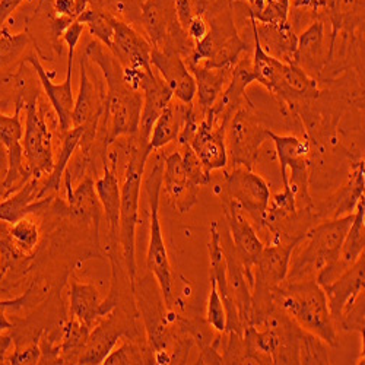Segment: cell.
Listing matches in <instances>:
<instances>
[{
  "mask_svg": "<svg viewBox=\"0 0 365 365\" xmlns=\"http://www.w3.org/2000/svg\"><path fill=\"white\" fill-rule=\"evenodd\" d=\"M14 345L12 334L6 331H0V364H6V356Z\"/></svg>",
  "mask_w": 365,
  "mask_h": 365,
  "instance_id": "45",
  "label": "cell"
},
{
  "mask_svg": "<svg viewBox=\"0 0 365 365\" xmlns=\"http://www.w3.org/2000/svg\"><path fill=\"white\" fill-rule=\"evenodd\" d=\"M365 287V257L364 255L341 277L333 282L323 285L327 298L329 312L334 327H339L344 317L355 306V302L364 295Z\"/></svg>",
  "mask_w": 365,
  "mask_h": 365,
  "instance_id": "15",
  "label": "cell"
},
{
  "mask_svg": "<svg viewBox=\"0 0 365 365\" xmlns=\"http://www.w3.org/2000/svg\"><path fill=\"white\" fill-rule=\"evenodd\" d=\"M96 178L85 175L78 187L66 195L71 214L76 222L91 227L96 246L100 249V221L103 215V205L96 190Z\"/></svg>",
  "mask_w": 365,
  "mask_h": 365,
  "instance_id": "23",
  "label": "cell"
},
{
  "mask_svg": "<svg viewBox=\"0 0 365 365\" xmlns=\"http://www.w3.org/2000/svg\"><path fill=\"white\" fill-rule=\"evenodd\" d=\"M140 93L143 96V106L140 113L138 139L148 145L152 128H154L161 113L173 101L174 94L165 81L152 69L146 71L142 76Z\"/></svg>",
  "mask_w": 365,
  "mask_h": 365,
  "instance_id": "22",
  "label": "cell"
},
{
  "mask_svg": "<svg viewBox=\"0 0 365 365\" xmlns=\"http://www.w3.org/2000/svg\"><path fill=\"white\" fill-rule=\"evenodd\" d=\"M207 22L205 21V18L202 16H193L190 19V22L186 25L185 31L189 34V37L193 40V43H199L200 40L205 38V36L207 34Z\"/></svg>",
  "mask_w": 365,
  "mask_h": 365,
  "instance_id": "43",
  "label": "cell"
},
{
  "mask_svg": "<svg viewBox=\"0 0 365 365\" xmlns=\"http://www.w3.org/2000/svg\"><path fill=\"white\" fill-rule=\"evenodd\" d=\"M33 37L26 31L12 34L8 26L0 29V69H11L24 60Z\"/></svg>",
  "mask_w": 365,
  "mask_h": 365,
  "instance_id": "34",
  "label": "cell"
},
{
  "mask_svg": "<svg viewBox=\"0 0 365 365\" xmlns=\"http://www.w3.org/2000/svg\"><path fill=\"white\" fill-rule=\"evenodd\" d=\"M25 2V0H0V29L5 26L8 18Z\"/></svg>",
  "mask_w": 365,
  "mask_h": 365,
  "instance_id": "44",
  "label": "cell"
},
{
  "mask_svg": "<svg viewBox=\"0 0 365 365\" xmlns=\"http://www.w3.org/2000/svg\"><path fill=\"white\" fill-rule=\"evenodd\" d=\"M91 329L75 317L66 319L60 338V359L62 364H78L85 351Z\"/></svg>",
  "mask_w": 365,
  "mask_h": 365,
  "instance_id": "33",
  "label": "cell"
},
{
  "mask_svg": "<svg viewBox=\"0 0 365 365\" xmlns=\"http://www.w3.org/2000/svg\"><path fill=\"white\" fill-rule=\"evenodd\" d=\"M146 2V0H139V4H140V8H142V5Z\"/></svg>",
  "mask_w": 365,
  "mask_h": 365,
  "instance_id": "48",
  "label": "cell"
},
{
  "mask_svg": "<svg viewBox=\"0 0 365 365\" xmlns=\"http://www.w3.org/2000/svg\"><path fill=\"white\" fill-rule=\"evenodd\" d=\"M48 108L40 98L25 104L24 157L31 178L43 180L54 168L53 128L48 125Z\"/></svg>",
  "mask_w": 365,
  "mask_h": 365,
  "instance_id": "8",
  "label": "cell"
},
{
  "mask_svg": "<svg viewBox=\"0 0 365 365\" xmlns=\"http://www.w3.org/2000/svg\"><path fill=\"white\" fill-rule=\"evenodd\" d=\"M220 200L224 212V221L232 238L234 249L242 264H245L253 284L252 267L262 250L264 249L263 241L257 235V231L253 227L252 221L242 214V210L234 202L225 197H221Z\"/></svg>",
  "mask_w": 365,
  "mask_h": 365,
  "instance_id": "16",
  "label": "cell"
},
{
  "mask_svg": "<svg viewBox=\"0 0 365 365\" xmlns=\"http://www.w3.org/2000/svg\"><path fill=\"white\" fill-rule=\"evenodd\" d=\"M12 354L6 356V362L12 365H33L40 362L41 351L38 342H31V344H19L14 345Z\"/></svg>",
  "mask_w": 365,
  "mask_h": 365,
  "instance_id": "42",
  "label": "cell"
},
{
  "mask_svg": "<svg viewBox=\"0 0 365 365\" xmlns=\"http://www.w3.org/2000/svg\"><path fill=\"white\" fill-rule=\"evenodd\" d=\"M40 189L41 180L29 178L21 189L0 200V221L14 224L28 214H34V212L44 209L54 196L40 199Z\"/></svg>",
  "mask_w": 365,
  "mask_h": 365,
  "instance_id": "27",
  "label": "cell"
},
{
  "mask_svg": "<svg viewBox=\"0 0 365 365\" xmlns=\"http://www.w3.org/2000/svg\"><path fill=\"white\" fill-rule=\"evenodd\" d=\"M252 33L257 38L262 48L269 56L275 57L277 60H279V62L295 65L298 34L295 33V29L289 22L259 24L252 16Z\"/></svg>",
  "mask_w": 365,
  "mask_h": 365,
  "instance_id": "25",
  "label": "cell"
},
{
  "mask_svg": "<svg viewBox=\"0 0 365 365\" xmlns=\"http://www.w3.org/2000/svg\"><path fill=\"white\" fill-rule=\"evenodd\" d=\"M114 37L110 51L128 69H150L152 46L136 28L114 18Z\"/></svg>",
  "mask_w": 365,
  "mask_h": 365,
  "instance_id": "21",
  "label": "cell"
},
{
  "mask_svg": "<svg viewBox=\"0 0 365 365\" xmlns=\"http://www.w3.org/2000/svg\"><path fill=\"white\" fill-rule=\"evenodd\" d=\"M91 6L106 11L115 19L136 28L140 33L142 8L139 0H91Z\"/></svg>",
  "mask_w": 365,
  "mask_h": 365,
  "instance_id": "37",
  "label": "cell"
},
{
  "mask_svg": "<svg viewBox=\"0 0 365 365\" xmlns=\"http://www.w3.org/2000/svg\"><path fill=\"white\" fill-rule=\"evenodd\" d=\"M364 167V158L354 161L351 164L346 181L336 192L320 200L313 199L307 207L310 209L316 222L352 214V210L356 207V203L364 196L365 190Z\"/></svg>",
  "mask_w": 365,
  "mask_h": 365,
  "instance_id": "14",
  "label": "cell"
},
{
  "mask_svg": "<svg viewBox=\"0 0 365 365\" xmlns=\"http://www.w3.org/2000/svg\"><path fill=\"white\" fill-rule=\"evenodd\" d=\"M69 316L85 323L93 329L103 317L113 313L120 302V277L118 270H111L110 294L104 301L100 299V292L96 285L78 281L69 282Z\"/></svg>",
  "mask_w": 365,
  "mask_h": 365,
  "instance_id": "11",
  "label": "cell"
},
{
  "mask_svg": "<svg viewBox=\"0 0 365 365\" xmlns=\"http://www.w3.org/2000/svg\"><path fill=\"white\" fill-rule=\"evenodd\" d=\"M25 62L31 65L34 71L37 72L40 85L44 91L46 97L50 101L51 108L54 110L57 120H58V132H66L72 129V111L75 106L73 100V91H72V71H73V58H68V72L66 78L62 83H53L51 78L56 75H50L40 60V56L37 53H29L25 56Z\"/></svg>",
  "mask_w": 365,
  "mask_h": 365,
  "instance_id": "17",
  "label": "cell"
},
{
  "mask_svg": "<svg viewBox=\"0 0 365 365\" xmlns=\"http://www.w3.org/2000/svg\"><path fill=\"white\" fill-rule=\"evenodd\" d=\"M148 145L132 136L130 154L125 167L123 186L120 187V252L126 264L130 292L138 279L136 262V227L139 222V205L142 193V180L149 160Z\"/></svg>",
  "mask_w": 365,
  "mask_h": 365,
  "instance_id": "4",
  "label": "cell"
},
{
  "mask_svg": "<svg viewBox=\"0 0 365 365\" xmlns=\"http://www.w3.org/2000/svg\"><path fill=\"white\" fill-rule=\"evenodd\" d=\"M106 82L103 75L91 73L89 60L81 56V85L79 94L72 111V126H83L86 132L97 135V128L104 110Z\"/></svg>",
  "mask_w": 365,
  "mask_h": 365,
  "instance_id": "13",
  "label": "cell"
},
{
  "mask_svg": "<svg viewBox=\"0 0 365 365\" xmlns=\"http://www.w3.org/2000/svg\"><path fill=\"white\" fill-rule=\"evenodd\" d=\"M225 129V126H214L203 117L189 145L209 173L224 170L228 165Z\"/></svg>",
  "mask_w": 365,
  "mask_h": 365,
  "instance_id": "24",
  "label": "cell"
},
{
  "mask_svg": "<svg viewBox=\"0 0 365 365\" xmlns=\"http://www.w3.org/2000/svg\"><path fill=\"white\" fill-rule=\"evenodd\" d=\"M85 128L78 126L72 128L66 132H58L60 138V148H58V155L54 161L53 171L41 180V189H40V199L46 196H54L62 187V180L65 177V173L68 170V165L75 155V152L81 143V139L83 136Z\"/></svg>",
  "mask_w": 365,
  "mask_h": 365,
  "instance_id": "31",
  "label": "cell"
},
{
  "mask_svg": "<svg viewBox=\"0 0 365 365\" xmlns=\"http://www.w3.org/2000/svg\"><path fill=\"white\" fill-rule=\"evenodd\" d=\"M270 140L275 145L277 157L281 165V180L284 189L288 186V168L307 167L310 158V142L302 135H277L270 133Z\"/></svg>",
  "mask_w": 365,
  "mask_h": 365,
  "instance_id": "32",
  "label": "cell"
},
{
  "mask_svg": "<svg viewBox=\"0 0 365 365\" xmlns=\"http://www.w3.org/2000/svg\"><path fill=\"white\" fill-rule=\"evenodd\" d=\"M273 299L301 329L316 334L330 348L338 346V330L333 324L326 294L314 278L285 281L277 288Z\"/></svg>",
  "mask_w": 365,
  "mask_h": 365,
  "instance_id": "3",
  "label": "cell"
},
{
  "mask_svg": "<svg viewBox=\"0 0 365 365\" xmlns=\"http://www.w3.org/2000/svg\"><path fill=\"white\" fill-rule=\"evenodd\" d=\"M206 322L209 323V326L214 329L218 333H224L225 327H227V313H225V307L224 302L220 297L218 288H217V282L215 278L210 275V291H209V298H207V304H206Z\"/></svg>",
  "mask_w": 365,
  "mask_h": 365,
  "instance_id": "40",
  "label": "cell"
},
{
  "mask_svg": "<svg viewBox=\"0 0 365 365\" xmlns=\"http://www.w3.org/2000/svg\"><path fill=\"white\" fill-rule=\"evenodd\" d=\"M329 40L338 34L364 36V0H326Z\"/></svg>",
  "mask_w": 365,
  "mask_h": 365,
  "instance_id": "28",
  "label": "cell"
},
{
  "mask_svg": "<svg viewBox=\"0 0 365 365\" xmlns=\"http://www.w3.org/2000/svg\"><path fill=\"white\" fill-rule=\"evenodd\" d=\"M215 190L221 197L234 202L247 218H250L256 231L263 230L264 214L270 200L267 181L247 167H232L225 171L224 180Z\"/></svg>",
  "mask_w": 365,
  "mask_h": 365,
  "instance_id": "9",
  "label": "cell"
},
{
  "mask_svg": "<svg viewBox=\"0 0 365 365\" xmlns=\"http://www.w3.org/2000/svg\"><path fill=\"white\" fill-rule=\"evenodd\" d=\"M8 301H0V331H11L14 329V322L9 320Z\"/></svg>",
  "mask_w": 365,
  "mask_h": 365,
  "instance_id": "46",
  "label": "cell"
},
{
  "mask_svg": "<svg viewBox=\"0 0 365 365\" xmlns=\"http://www.w3.org/2000/svg\"><path fill=\"white\" fill-rule=\"evenodd\" d=\"M83 54L100 69L106 82L104 110L97 128L96 148L107 158V149L115 139L138 135L143 96L125 82L123 66L100 41H89Z\"/></svg>",
  "mask_w": 365,
  "mask_h": 365,
  "instance_id": "1",
  "label": "cell"
},
{
  "mask_svg": "<svg viewBox=\"0 0 365 365\" xmlns=\"http://www.w3.org/2000/svg\"><path fill=\"white\" fill-rule=\"evenodd\" d=\"M150 66L155 68L160 76L171 88L174 98L192 104L196 98V81L190 73L185 58L168 50L152 48Z\"/></svg>",
  "mask_w": 365,
  "mask_h": 365,
  "instance_id": "19",
  "label": "cell"
},
{
  "mask_svg": "<svg viewBox=\"0 0 365 365\" xmlns=\"http://www.w3.org/2000/svg\"><path fill=\"white\" fill-rule=\"evenodd\" d=\"M149 174L145 180V190L149 203V245L146 253V267L160 285L164 302L168 310H174L177 298L174 295V277L170 263L168 252L164 242L161 222H160V197L163 190V171L165 154L160 150L154 152Z\"/></svg>",
  "mask_w": 365,
  "mask_h": 365,
  "instance_id": "6",
  "label": "cell"
},
{
  "mask_svg": "<svg viewBox=\"0 0 365 365\" xmlns=\"http://www.w3.org/2000/svg\"><path fill=\"white\" fill-rule=\"evenodd\" d=\"M299 364H330V346L316 334L304 330L298 342Z\"/></svg>",
  "mask_w": 365,
  "mask_h": 365,
  "instance_id": "39",
  "label": "cell"
},
{
  "mask_svg": "<svg viewBox=\"0 0 365 365\" xmlns=\"http://www.w3.org/2000/svg\"><path fill=\"white\" fill-rule=\"evenodd\" d=\"M231 2H237V0H231ZM241 2H245V0H241Z\"/></svg>",
  "mask_w": 365,
  "mask_h": 365,
  "instance_id": "49",
  "label": "cell"
},
{
  "mask_svg": "<svg viewBox=\"0 0 365 365\" xmlns=\"http://www.w3.org/2000/svg\"><path fill=\"white\" fill-rule=\"evenodd\" d=\"M121 338L132 341H143L140 339L138 323L117 307L113 313L103 317L93 329H91L85 351L81 355L78 364H103V361L117 346V342Z\"/></svg>",
  "mask_w": 365,
  "mask_h": 365,
  "instance_id": "10",
  "label": "cell"
},
{
  "mask_svg": "<svg viewBox=\"0 0 365 365\" xmlns=\"http://www.w3.org/2000/svg\"><path fill=\"white\" fill-rule=\"evenodd\" d=\"M104 365H128V364H155L154 349L145 341L128 339L118 348L115 346L107 358L103 361Z\"/></svg>",
  "mask_w": 365,
  "mask_h": 365,
  "instance_id": "35",
  "label": "cell"
},
{
  "mask_svg": "<svg viewBox=\"0 0 365 365\" xmlns=\"http://www.w3.org/2000/svg\"><path fill=\"white\" fill-rule=\"evenodd\" d=\"M187 68L196 81V101L193 104L205 117L230 83L232 69H210L203 65H187Z\"/></svg>",
  "mask_w": 365,
  "mask_h": 365,
  "instance_id": "29",
  "label": "cell"
},
{
  "mask_svg": "<svg viewBox=\"0 0 365 365\" xmlns=\"http://www.w3.org/2000/svg\"><path fill=\"white\" fill-rule=\"evenodd\" d=\"M163 189L168 205L180 215H185L197 205L199 186L190 180L180 150L164 157Z\"/></svg>",
  "mask_w": 365,
  "mask_h": 365,
  "instance_id": "18",
  "label": "cell"
},
{
  "mask_svg": "<svg viewBox=\"0 0 365 365\" xmlns=\"http://www.w3.org/2000/svg\"><path fill=\"white\" fill-rule=\"evenodd\" d=\"M272 132L253 101L238 108L225 129L228 164L253 170L259 160L260 149L270 139Z\"/></svg>",
  "mask_w": 365,
  "mask_h": 365,
  "instance_id": "7",
  "label": "cell"
},
{
  "mask_svg": "<svg viewBox=\"0 0 365 365\" xmlns=\"http://www.w3.org/2000/svg\"><path fill=\"white\" fill-rule=\"evenodd\" d=\"M14 115H8L0 111V146L8 154V173L4 181V189L6 190V197L15 190L21 189L25 182L31 178L24 157V126L21 121V113L24 110V103H15Z\"/></svg>",
  "mask_w": 365,
  "mask_h": 365,
  "instance_id": "12",
  "label": "cell"
},
{
  "mask_svg": "<svg viewBox=\"0 0 365 365\" xmlns=\"http://www.w3.org/2000/svg\"><path fill=\"white\" fill-rule=\"evenodd\" d=\"M352 220L354 214L313 225L301 240L304 246L298 242L292 250L287 281L316 279L322 269L336 262Z\"/></svg>",
  "mask_w": 365,
  "mask_h": 365,
  "instance_id": "5",
  "label": "cell"
},
{
  "mask_svg": "<svg viewBox=\"0 0 365 365\" xmlns=\"http://www.w3.org/2000/svg\"><path fill=\"white\" fill-rule=\"evenodd\" d=\"M249 14L259 24H285L288 22L291 0H253Z\"/></svg>",
  "mask_w": 365,
  "mask_h": 365,
  "instance_id": "38",
  "label": "cell"
},
{
  "mask_svg": "<svg viewBox=\"0 0 365 365\" xmlns=\"http://www.w3.org/2000/svg\"><path fill=\"white\" fill-rule=\"evenodd\" d=\"M192 104H185L173 98V101L155 121L154 128H152L148 142V149L150 150V154L170 145L171 142H177V138L182 126H185V121L187 118Z\"/></svg>",
  "mask_w": 365,
  "mask_h": 365,
  "instance_id": "30",
  "label": "cell"
},
{
  "mask_svg": "<svg viewBox=\"0 0 365 365\" xmlns=\"http://www.w3.org/2000/svg\"><path fill=\"white\" fill-rule=\"evenodd\" d=\"M329 26L324 21H314L298 34L295 65L314 79H320L329 51Z\"/></svg>",
  "mask_w": 365,
  "mask_h": 365,
  "instance_id": "20",
  "label": "cell"
},
{
  "mask_svg": "<svg viewBox=\"0 0 365 365\" xmlns=\"http://www.w3.org/2000/svg\"><path fill=\"white\" fill-rule=\"evenodd\" d=\"M195 16L207 22V34L195 44L186 65H203L210 69H234L241 56L253 51V41L241 37L231 0H193Z\"/></svg>",
  "mask_w": 365,
  "mask_h": 365,
  "instance_id": "2",
  "label": "cell"
},
{
  "mask_svg": "<svg viewBox=\"0 0 365 365\" xmlns=\"http://www.w3.org/2000/svg\"><path fill=\"white\" fill-rule=\"evenodd\" d=\"M76 21L88 26L89 33L94 37V40L100 41L106 48H111L114 37V16H111L103 9L89 6L83 14H81L76 18Z\"/></svg>",
  "mask_w": 365,
  "mask_h": 365,
  "instance_id": "36",
  "label": "cell"
},
{
  "mask_svg": "<svg viewBox=\"0 0 365 365\" xmlns=\"http://www.w3.org/2000/svg\"><path fill=\"white\" fill-rule=\"evenodd\" d=\"M181 157H182V163H185L186 171L190 177V180L195 182L196 186L202 187V186H209L212 182V175L202 165V163L199 161V158L196 157V154L193 152V149L186 145V146H178Z\"/></svg>",
  "mask_w": 365,
  "mask_h": 365,
  "instance_id": "41",
  "label": "cell"
},
{
  "mask_svg": "<svg viewBox=\"0 0 365 365\" xmlns=\"http://www.w3.org/2000/svg\"><path fill=\"white\" fill-rule=\"evenodd\" d=\"M8 106H9V101H6V100H0V111L5 110V108H8Z\"/></svg>",
  "mask_w": 365,
  "mask_h": 365,
  "instance_id": "47",
  "label": "cell"
},
{
  "mask_svg": "<svg viewBox=\"0 0 365 365\" xmlns=\"http://www.w3.org/2000/svg\"><path fill=\"white\" fill-rule=\"evenodd\" d=\"M103 177L96 180V190L104 209V215L108 222L110 238V260H120V185L117 171L113 170L107 161L103 165Z\"/></svg>",
  "mask_w": 365,
  "mask_h": 365,
  "instance_id": "26",
  "label": "cell"
}]
</instances>
